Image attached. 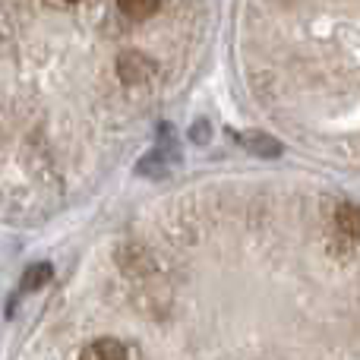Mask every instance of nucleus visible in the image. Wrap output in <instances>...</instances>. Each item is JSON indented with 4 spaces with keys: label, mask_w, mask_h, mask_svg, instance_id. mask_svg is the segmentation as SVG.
I'll return each mask as SVG.
<instances>
[{
    "label": "nucleus",
    "mask_w": 360,
    "mask_h": 360,
    "mask_svg": "<svg viewBox=\"0 0 360 360\" xmlns=\"http://www.w3.org/2000/svg\"><path fill=\"white\" fill-rule=\"evenodd\" d=\"M335 228H338V234H342L345 240L357 243V240H360V205H354V202L338 205V212H335Z\"/></svg>",
    "instance_id": "3"
},
{
    "label": "nucleus",
    "mask_w": 360,
    "mask_h": 360,
    "mask_svg": "<svg viewBox=\"0 0 360 360\" xmlns=\"http://www.w3.org/2000/svg\"><path fill=\"white\" fill-rule=\"evenodd\" d=\"M79 360H130V354L117 338H95L79 351Z\"/></svg>",
    "instance_id": "2"
},
{
    "label": "nucleus",
    "mask_w": 360,
    "mask_h": 360,
    "mask_svg": "<svg viewBox=\"0 0 360 360\" xmlns=\"http://www.w3.org/2000/svg\"><path fill=\"white\" fill-rule=\"evenodd\" d=\"M51 275H54V269H51L48 262L29 266L25 269V278H22V291H38V288H44L51 281Z\"/></svg>",
    "instance_id": "5"
},
{
    "label": "nucleus",
    "mask_w": 360,
    "mask_h": 360,
    "mask_svg": "<svg viewBox=\"0 0 360 360\" xmlns=\"http://www.w3.org/2000/svg\"><path fill=\"white\" fill-rule=\"evenodd\" d=\"M247 139H253V143H247V146L250 149H256L259 155H278L281 152L278 139H272V136H259V133H256V136H247Z\"/></svg>",
    "instance_id": "6"
},
{
    "label": "nucleus",
    "mask_w": 360,
    "mask_h": 360,
    "mask_svg": "<svg viewBox=\"0 0 360 360\" xmlns=\"http://www.w3.org/2000/svg\"><path fill=\"white\" fill-rule=\"evenodd\" d=\"M67 4H76V0H67Z\"/></svg>",
    "instance_id": "7"
},
{
    "label": "nucleus",
    "mask_w": 360,
    "mask_h": 360,
    "mask_svg": "<svg viewBox=\"0 0 360 360\" xmlns=\"http://www.w3.org/2000/svg\"><path fill=\"white\" fill-rule=\"evenodd\" d=\"M162 0H117V10L130 19H146L152 13H158Z\"/></svg>",
    "instance_id": "4"
},
{
    "label": "nucleus",
    "mask_w": 360,
    "mask_h": 360,
    "mask_svg": "<svg viewBox=\"0 0 360 360\" xmlns=\"http://www.w3.org/2000/svg\"><path fill=\"white\" fill-rule=\"evenodd\" d=\"M117 73L127 86H139V82H146L152 73H155V63H152L146 54H136V51H133V54H124L117 60Z\"/></svg>",
    "instance_id": "1"
}]
</instances>
